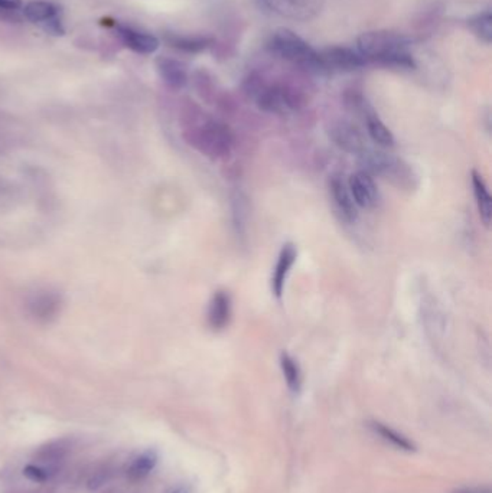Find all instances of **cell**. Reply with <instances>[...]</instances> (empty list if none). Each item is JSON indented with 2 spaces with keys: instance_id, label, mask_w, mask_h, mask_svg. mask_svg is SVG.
Returning a JSON list of instances; mask_svg holds the SVG:
<instances>
[{
  "instance_id": "12",
  "label": "cell",
  "mask_w": 492,
  "mask_h": 493,
  "mask_svg": "<svg viewBox=\"0 0 492 493\" xmlns=\"http://www.w3.org/2000/svg\"><path fill=\"white\" fill-rule=\"evenodd\" d=\"M296 258H298V248L291 243L284 244L279 252L277 263L272 276V292L277 299H282L283 296L287 276L291 273Z\"/></svg>"
},
{
  "instance_id": "21",
  "label": "cell",
  "mask_w": 492,
  "mask_h": 493,
  "mask_svg": "<svg viewBox=\"0 0 492 493\" xmlns=\"http://www.w3.org/2000/svg\"><path fill=\"white\" fill-rule=\"evenodd\" d=\"M280 368L287 387L294 392H299L302 385V372L298 361H295L289 354L283 352L280 355Z\"/></svg>"
},
{
  "instance_id": "8",
  "label": "cell",
  "mask_w": 492,
  "mask_h": 493,
  "mask_svg": "<svg viewBox=\"0 0 492 493\" xmlns=\"http://www.w3.org/2000/svg\"><path fill=\"white\" fill-rule=\"evenodd\" d=\"M322 71H355L365 65L362 56L345 46H331L320 52Z\"/></svg>"
},
{
  "instance_id": "5",
  "label": "cell",
  "mask_w": 492,
  "mask_h": 493,
  "mask_svg": "<svg viewBox=\"0 0 492 493\" xmlns=\"http://www.w3.org/2000/svg\"><path fill=\"white\" fill-rule=\"evenodd\" d=\"M265 13L296 22H309L324 9L325 0H256Z\"/></svg>"
},
{
  "instance_id": "18",
  "label": "cell",
  "mask_w": 492,
  "mask_h": 493,
  "mask_svg": "<svg viewBox=\"0 0 492 493\" xmlns=\"http://www.w3.org/2000/svg\"><path fill=\"white\" fill-rule=\"evenodd\" d=\"M25 18L32 23H45L49 19L60 15V8L46 0H32L23 8Z\"/></svg>"
},
{
  "instance_id": "11",
  "label": "cell",
  "mask_w": 492,
  "mask_h": 493,
  "mask_svg": "<svg viewBox=\"0 0 492 493\" xmlns=\"http://www.w3.org/2000/svg\"><path fill=\"white\" fill-rule=\"evenodd\" d=\"M329 189L334 205L341 219L348 224L355 222L358 218V207L350 192L348 184L343 182L339 177H334L329 181Z\"/></svg>"
},
{
  "instance_id": "24",
  "label": "cell",
  "mask_w": 492,
  "mask_h": 493,
  "mask_svg": "<svg viewBox=\"0 0 492 493\" xmlns=\"http://www.w3.org/2000/svg\"><path fill=\"white\" fill-rule=\"evenodd\" d=\"M53 475L52 469L37 466V465H27L23 468V476L29 480L37 482V483H44L48 482Z\"/></svg>"
},
{
  "instance_id": "6",
  "label": "cell",
  "mask_w": 492,
  "mask_h": 493,
  "mask_svg": "<svg viewBox=\"0 0 492 493\" xmlns=\"http://www.w3.org/2000/svg\"><path fill=\"white\" fill-rule=\"evenodd\" d=\"M362 158V165L365 172H368L370 175L371 173H375V175L384 177V179H390V181H397L398 185L401 179H410V170L408 167V165H403L401 160L381 153V152H370V153H361L360 155Z\"/></svg>"
},
{
  "instance_id": "26",
  "label": "cell",
  "mask_w": 492,
  "mask_h": 493,
  "mask_svg": "<svg viewBox=\"0 0 492 493\" xmlns=\"http://www.w3.org/2000/svg\"><path fill=\"white\" fill-rule=\"evenodd\" d=\"M42 26H44V29H45V31H46L48 34H51V35H53V37H63V35L65 34V29H64V26H63V22H61V19L58 18V16L49 19V20L45 22Z\"/></svg>"
},
{
  "instance_id": "16",
  "label": "cell",
  "mask_w": 492,
  "mask_h": 493,
  "mask_svg": "<svg viewBox=\"0 0 492 493\" xmlns=\"http://www.w3.org/2000/svg\"><path fill=\"white\" fill-rule=\"evenodd\" d=\"M471 184H472V191H474L475 202H477V207H478L479 218L485 226H489L491 219H492V198H491V193L488 191L485 181L482 179V177L477 170H472Z\"/></svg>"
},
{
  "instance_id": "9",
  "label": "cell",
  "mask_w": 492,
  "mask_h": 493,
  "mask_svg": "<svg viewBox=\"0 0 492 493\" xmlns=\"http://www.w3.org/2000/svg\"><path fill=\"white\" fill-rule=\"evenodd\" d=\"M348 188L358 208L371 210L379 204L380 192L368 172L358 170L353 173L348 181Z\"/></svg>"
},
{
  "instance_id": "10",
  "label": "cell",
  "mask_w": 492,
  "mask_h": 493,
  "mask_svg": "<svg viewBox=\"0 0 492 493\" xmlns=\"http://www.w3.org/2000/svg\"><path fill=\"white\" fill-rule=\"evenodd\" d=\"M329 136L336 146L346 153L361 155L367 149V140L362 132L353 123L338 122L332 124Z\"/></svg>"
},
{
  "instance_id": "23",
  "label": "cell",
  "mask_w": 492,
  "mask_h": 493,
  "mask_svg": "<svg viewBox=\"0 0 492 493\" xmlns=\"http://www.w3.org/2000/svg\"><path fill=\"white\" fill-rule=\"evenodd\" d=\"M372 428H374L375 433H379L384 440L390 442L393 446H396V447H398L401 450H406V452H415L416 450L415 444L409 439L401 436V434H398L397 431L391 430L390 427H387L384 424H380V423H374Z\"/></svg>"
},
{
  "instance_id": "2",
  "label": "cell",
  "mask_w": 492,
  "mask_h": 493,
  "mask_svg": "<svg viewBox=\"0 0 492 493\" xmlns=\"http://www.w3.org/2000/svg\"><path fill=\"white\" fill-rule=\"evenodd\" d=\"M244 90L256 105L266 113L289 115L302 105V96L296 90L280 82H270L258 74L247 77Z\"/></svg>"
},
{
  "instance_id": "25",
  "label": "cell",
  "mask_w": 492,
  "mask_h": 493,
  "mask_svg": "<svg viewBox=\"0 0 492 493\" xmlns=\"http://www.w3.org/2000/svg\"><path fill=\"white\" fill-rule=\"evenodd\" d=\"M15 198V188L13 185L0 177V210H4L6 205L11 204V200Z\"/></svg>"
},
{
  "instance_id": "4",
  "label": "cell",
  "mask_w": 492,
  "mask_h": 493,
  "mask_svg": "<svg viewBox=\"0 0 492 493\" xmlns=\"http://www.w3.org/2000/svg\"><path fill=\"white\" fill-rule=\"evenodd\" d=\"M267 48L282 60L301 68L322 72L320 51L312 48L303 38L289 27H279L270 35Z\"/></svg>"
},
{
  "instance_id": "15",
  "label": "cell",
  "mask_w": 492,
  "mask_h": 493,
  "mask_svg": "<svg viewBox=\"0 0 492 493\" xmlns=\"http://www.w3.org/2000/svg\"><path fill=\"white\" fill-rule=\"evenodd\" d=\"M208 325L214 331H222L228 326L231 319V297L227 292H217L208 306Z\"/></svg>"
},
{
  "instance_id": "13",
  "label": "cell",
  "mask_w": 492,
  "mask_h": 493,
  "mask_svg": "<svg viewBox=\"0 0 492 493\" xmlns=\"http://www.w3.org/2000/svg\"><path fill=\"white\" fill-rule=\"evenodd\" d=\"M118 34L123 44L130 48L132 51L141 53V55H152L159 49V39L148 32H140L136 29L125 25H115Z\"/></svg>"
},
{
  "instance_id": "28",
  "label": "cell",
  "mask_w": 492,
  "mask_h": 493,
  "mask_svg": "<svg viewBox=\"0 0 492 493\" xmlns=\"http://www.w3.org/2000/svg\"><path fill=\"white\" fill-rule=\"evenodd\" d=\"M458 493H488L486 490H475V489H471V490H464V492H458Z\"/></svg>"
},
{
  "instance_id": "29",
  "label": "cell",
  "mask_w": 492,
  "mask_h": 493,
  "mask_svg": "<svg viewBox=\"0 0 492 493\" xmlns=\"http://www.w3.org/2000/svg\"><path fill=\"white\" fill-rule=\"evenodd\" d=\"M172 493H188V490L184 489V487H181V489H177L175 492H172Z\"/></svg>"
},
{
  "instance_id": "1",
  "label": "cell",
  "mask_w": 492,
  "mask_h": 493,
  "mask_svg": "<svg viewBox=\"0 0 492 493\" xmlns=\"http://www.w3.org/2000/svg\"><path fill=\"white\" fill-rule=\"evenodd\" d=\"M412 41L394 31H370L357 39V52L365 64H377L398 70H413L416 61L410 52Z\"/></svg>"
},
{
  "instance_id": "30",
  "label": "cell",
  "mask_w": 492,
  "mask_h": 493,
  "mask_svg": "<svg viewBox=\"0 0 492 493\" xmlns=\"http://www.w3.org/2000/svg\"><path fill=\"white\" fill-rule=\"evenodd\" d=\"M2 151H4V149H2V146H0V152H2Z\"/></svg>"
},
{
  "instance_id": "22",
  "label": "cell",
  "mask_w": 492,
  "mask_h": 493,
  "mask_svg": "<svg viewBox=\"0 0 492 493\" xmlns=\"http://www.w3.org/2000/svg\"><path fill=\"white\" fill-rule=\"evenodd\" d=\"M468 26L471 31L485 44L492 41V15L489 9L481 11L468 19Z\"/></svg>"
},
{
  "instance_id": "3",
  "label": "cell",
  "mask_w": 492,
  "mask_h": 493,
  "mask_svg": "<svg viewBox=\"0 0 492 493\" xmlns=\"http://www.w3.org/2000/svg\"><path fill=\"white\" fill-rule=\"evenodd\" d=\"M185 139L199 153L211 159L225 158L234 146L231 129L210 117L194 120L185 130Z\"/></svg>"
},
{
  "instance_id": "17",
  "label": "cell",
  "mask_w": 492,
  "mask_h": 493,
  "mask_svg": "<svg viewBox=\"0 0 492 493\" xmlns=\"http://www.w3.org/2000/svg\"><path fill=\"white\" fill-rule=\"evenodd\" d=\"M365 127L370 139L383 149L394 146L396 139L391 130L380 120V117L372 111H365Z\"/></svg>"
},
{
  "instance_id": "20",
  "label": "cell",
  "mask_w": 492,
  "mask_h": 493,
  "mask_svg": "<svg viewBox=\"0 0 492 493\" xmlns=\"http://www.w3.org/2000/svg\"><path fill=\"white\" fill-rule=\"evenodd\" d=\"M158 465V453L155 450H146L139 454L127 469V476L132 480L146 478Z\"/></svg>"
},
{
  "instance_id": "14",
  "label": "cell",
  "mask_w": 492,
  "mask_h": 493,
  "mask_svg": "<svg viewBox=\"0 0 492 493\" xmlns=\"http://www.w3.org/2000/svg\"><path fill=\"white\" fill-rule=\"evenodd\" d=\"M156 70L163 82L173 90H181L188 82V72L182 63L173 58L159 56L156 60Z\"/></svg>"
},
{
  "instance_id": "7",
  "label": "cell",
  "mask_w": 492,
  "mask_h": 493,
  "mask_svg": "<svg viewBox=\"0 0 492 493\" xmlns=\"http://www.w3.org/2000/svg\"><path fill=\"white\" fill-rule=\"evenodd\" d=\"M63 307V297L52 290H37L26 299V310L35 322L49 324L60 314Z\"/></svg>"
},
{
  "instance_id": "27",
  "label": "cell",
  "mask_w": 492,
  "mask_h": 493,
  "mask_svg": "<svg viewBox=\"0 0 492 493\" xmlns=\"http://www.w3.org/2000/svg\"><path fill=\"white\" fill-rule=\"evenodd\" d=\"M22 8V0H0V9L18 11Z\"/></svg>"
},
{
  "instance_id": "19",
  "label": "cell",
  "mask_w": 492,
  "mask_h": 493,
  "mask_svg": "<svg viewBox=\"0 0 492 493\" xmlns=\"http://www.w3.org/2000/svg\"><path fill=\"white\" fill-rule=\"evenodd\" d=\"M165 41L169 46L175 48L182 52L188 53H198L206 51L208 46H211L213 39L206 37H185V35H175L169 34L165 37Z\"/></svg>"
}]
</instances>
